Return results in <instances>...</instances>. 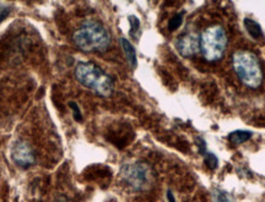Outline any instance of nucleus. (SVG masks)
<instances>
[{
    "mask_svg": "<svg viewBox=\"0 0 265 202\" xmlns=\"http://www.w3.org/2000/svg\"><path fill=\"white\" fill-rule=\"evenodd\" d=\"M75 44L85 52H104L110 44V34L98 21L88 20L75 31Z\"/></svg>",
    "mask_w": 265,
    "mask_h": 202,
    "instance_id": "f257e3e1",
    "label": "nucleus"
},
{
    "mask_svg": "<svg viewBox=\"0 0 265 202\" xmlns=\"http://www.w3.org/2000/svg\"><path fill=\"white\" fill-rule=\"evenodd\" d=\"M232 66L240 82L250 88H258L263 82V69L256 54L240 50L232 56Z\"/></svg>",
    "mask_w": 265,
    "mask_h": 202,
    "instance_id": "f03ea898",
    "label": "nucleus"
},
{
    "mask_svg": "<svg viewBox=\"0 0 265 202\" xmlns=\"http://www.w3.org/2000/svg\"><path fill=\"white\" fill-rule=\"evenodd\" d=\"M75 77L81 85L102 97H110L113 92V80L101 67L92 63L78 64Z\"/></svg>",
    "mask_w": 265,
    "mask_h": 202,
    "instance_id": "7ed1b4c3",
    "label": "nucleus"
},
{
    "mask_svg": "<svg viewBox=\"0 0 265 202\" xmlns=\"http://www.w3.org/2000/svg\"><path fill=\"white\" fill-rule=\"evenodd\" d=\"M227 34L224 27L210 26L200 36V50L206 61H218L225 54Z\"/></svg>",
    "mask_w": 265,
    "mask_h": 202,
    "instance_id": "20e7f679",
    "label": "nucleus"
},
{
    "mask_svg": "<svg viewBox=\"0 0 265 202\" xmlns=\"http://www.w3.org/2000/svg\"><path fill=\"white\" fill-rule=\"evenodd\" d=\"M122 179L134 191H145L152 185L154 172L144 162L126 164L120 171Z\"/></svg>",
    "mask_w": 265,
    "mask_h": 202,
    "instance_id": "39448f33",
    "label": "nucleus"
},
{
    "mask_svg": "<svg viewBox=\"0 0 265 202\" xmlns=\"http://www.w3.org/2000/svg\"><path fill=\"white\" fill-rule=\"evenodd\" d=\"M12 158L16 166L21 168H28L34 163V153L26 141L15 142L12 150Z\"/></svg>",
    "mask_w": 265,
    "mask_h": 202,
    "instance_id": "423d86ee",
    "label": "nucleus"
},
{
    "mask_svg": "<svg viewBox=\"0 0 265 202\" xmlns=\"http://www.w3.org/2000/svg\"><path fill=\"white\" fill-rule=\"evenodd\" d=\"M178 53L182 56L189 58L196 55L200 49V38L196 33H186L180 36L176 43Z\"/></svg>",
    "mask_w": 265,
    "mask_h": 202,
    "instance_id": "0eeeda50",
    "label": "nucleus"
},
{
    "mask_svg": "<svg viewBox=\"0 0 265 202\" xmlns=\"http://www.w3.org/2000/svg\"><path fill=\"white\" fill-rule=\"evenodd\" d=\"M120 44H122V48H123L124 54H126V60H128V64L132 67V69H135L138 64L135 48L132 47V43L129 42L126 38H120Z\"/></svg>",
    "mask_w": 265,
    "mask_h": 202,
    "instance_id": "6e6552de",
    "label": "nucleus"
},
{
    "mask_svg": "<svg viewBox=\"0 0 265 202\" xmlns=\"http://www.w3.org/2000/svg\"><path fill=\"white\" fill-rule=\"evenodd\" d=\"M252 137V133L250 131H246V130H236L234 133H231L228 135V141L231 142L234 146H238V145L244 144L246 141Z\"/></svg>",
    "mask_w": 265,
    "mask_h": 202,
    "instance_id": "1a4fd4ad",
    "label": "nucleus"
},
{
    "mask_svg": "<svg viewBox=\"0 0 265 202\" xmlns=\"http://www.w3.org/2000/svg\"><path fill=\"white\" fill-rule=\"evenodd\" d=\"M244 27L247 29L248 34L254 39H258L263 36L262 26L256 21H254L253 18H244Z\"/></svg>",
    "mask_w": 265,
    "mask_h": 202,
    "instance_id": "9d476101",
    "label": "nucleus"
},
{
    "mask_svg": "<svg viewBox=\"0 0 265 202\" xmlns=\"http://www.w3.org/2000/svg\"><path fill=\"white\" fill-rule=\"evenodd\" d=\"M204 162H205V166L208 167L209 169H216L218 167V157H216L214 153H210V152H206L204 155Z\"/></svg>",
    "mask_w": 265,
    "mask_h": 202,
    "instance_id": "9b49d317",
    "label": "nucleus"
},
{
    "mask_svg": "<svg viewBox=\"0 0 265 202\" xmlns=\"http://www.w3.org/2000/svg\"><path fill=\"white\" fill-rule=\"evenodd\" d=\"M183 12H180L177 13V15H174L173 17L168 22V29L170 31H174V29H177L178 27L182 25L183 22Z\"/></svg>",
    "mask_w": 265,
    "mask_h": 202,
    "instance_id": "f8f14e48",
    "label": "nucleus"
},
{
    "mask_svg": "<svg viewBox=\"0 0 265 202\" xmlns=\"http://www.w3.org/2000/svg\"><path fill=\"white\" fill-rule=\"evenodd\" d=\"M129 22H130V36L138 37V32L140 31V21L135 16H129Z\"/></svg>",
    "mask_w": 265,
    "mask_h": 202,
    "instance_id": "ddd939ff",
    "label": "nucleus"
},
{
    "mask_svg": "<svg viewBox=\"0 0 265 202\" xmlns=\"http://www.w3.org/2000/svg\"><path fill=\"white\" fill-rule=\"evenodd\" d=\"M214 201L215 202H232L231 198L228 196V194H226L222 190H215L212 194Z\"/></svg>",
    "mask_w": 265,
    "mask_h": 202,
    "instance_id": "4468645a",
    "label": "nucleus"
},
{
    "mask_svg": "<svg viewBox=\"0 0 265 202\" xmlns=\"http://www.w3.org/2000/svg\"><path fill=\"white\" fill-rule=\"evenodd\" d=\"M69 106H70V108H72V115H74V119L76 120V121L82 120V115H81L79 106H78V104L75 103V102H70Z\"/></svg>",
    "mask_w": 265,
    "mask_h": 202,
    "instance_id": "2eb2a0df",
    "label": "nucleus"
},
{
    "mask_svg": "<svg viewBox=\"0 0 265 202\" xmlns=\"http://www.w3.org/2000/svg\"><path fill=\"white\" fill-rule=\"evenodd\" d=\"M9 13H10V7L0 4V23H2V21H4L5 18L8 17V15H9Z\"/></svg>",
    "mask_w": 265,
    "mask_h": 202,
    "instance_id": "dca6fc26",
    "label": "nucleus"
},
{
    "mask_svg": "<svg viewBox=\"0 0 265 202\" xmlns=\"http://www.w3.org/2000/svg\"><path fill=\"white\" fill-rule=\"evenodd\" d=\"M167 199H168L170 202H176L174 198H173V195H172L171 191H168V193H167Z\"/></svg>",
    "mask_w": 265,
    "mask_h": 202,
    "instance_id": "f3484780",
    "label": "nucleus"
}]
</instances>
